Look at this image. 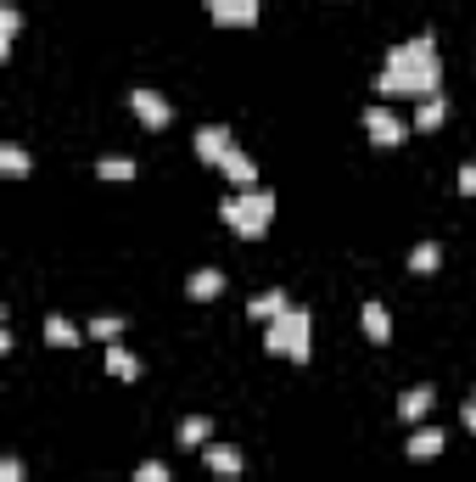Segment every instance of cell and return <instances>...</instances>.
<instances>
[{"label": "cell", "mask_w": 476, "mask_h": 482, "mask_svg": "<svg viewBox=\"0 0 476 482\" xmlns=\"http://www.w3.org/2000/svg\"><path fill=\"white\" fill-rule=\"evenodd\" d=\"M442 84V62H437V40L432 34H415L387 51V62H381L375 74V90L381 95H415V102H426V95H437Z\"/></svg>", "instance_id": "cell-1"}, {"label": "cell", "mask_w": 476, "mask_h": 482, "mask_svg": "<svg viewBox=\"0 0 476 482\" xmlns=\"http://www.w3.org/2000/svg\"><path fill=\"white\" fill-rule=\"evenodd\" d=\"M219 219H225L241 241H258L269 231V219H275V197L264 185H247V191H236V197L219 202Z\"/></svg>", "instance_id": "cell-2"}, {"label": "cell", "mask_w": 476, "mask_h": 482, "mask_svg": "<svg viewBox=\"0 0 476 482\" xmlns=\"http://www.w3.org/2000/svg\"><path fill=\"white\" fill-rule=\"evenodd\" d=\"M264 348L280 353V359H308V353H314V320H308V309L275 314L269 331H264Z\"/></svg>", "instance_id": "cell-3"}, {"label": "cell", "mask_w": 476, "mask_h": 482, "mask_svg": "<svg viewBox=\"0 0 476 482\" xmlns=\"http://www.w3.org/2000/svg\"><path fill=\"white\" fill-rule=\"evenodd\" d=\"M190 146H197V157H202V163L225 169V157L236 152V135L225 130V123H202V130H197V141H190Z\"/></svg>", "instance_id": "cell-4"}, {"label": "cell", "mask_w": 476, "mask_h": 482, "mask_svg": "<svg viewBox=\"0 0 476 482\" xmlns=\"http://www.w3.org/2000/svg\"><path fill=\"white\" fill-rule=\"evenodd\" d=\"M130 107H135V118L146 123V130H169V118H174V107H169L157 90H146V84L130 90Z\"/></svg>", "instance_id": "cell-5"}, {"label": "cell", "mask_w": 476, "mask_h": 482, "mask_svg": "<svg viewBox=\"0 0 476 482\" xmlns=\"http://www.w3.org/2000/svg\"><path fill=\"white\" fill-rule=\"evenodd\" d=\"M208 17L219 28H252L258 23V0H208Z\"/></svg>", "instance_id": "cell-6"}, {"label": "cell", "mask_w": 476, "mask_h": 482, "mask_svg": "<svg viewBox=\"0 0 476 482\" xmlns=\"http://www.w3.org/2000/svg\"><path fill=\"white\" fill-rule=\"evenodd\" d=\"M364 130H370L375 146H398L403 141V118L393 107H364Z\"/></svg>", "instance_id": "cell-7"}, {"label": "cell", "mask_w": 476, "mask_h": 482, "mask_svg": "<svg viewBox=\"0 0 476 482\" xmlns=\"http://www.w3.org/2000/svg\"><path fill=\"white\" fill-rule=\"evenodd\" d=\"M432 404H437V393H432L426 381H421V388H409V393L398 398V421H415V427H421L426 415H432Z\"/></svg>", "instance_id": "cell-8"}, {"label": "cell", "mask_w": 476, "mask_h": 482, "mask_svg": "<svg viewBox=\"0 0 476 482\" xmlns=\"http://www.w3.org/2000/svg\"><path fill=\"white\" fill-rule=\"evenodd\" d=\"M202 460H208L213 477H241V448H236V443H208Z\"/></svg>", "instance_id": "cell-9"}, {"label": "cell", "mask_w": 476, "mask_h": 482, "mask_svg": "<svg viewBox=\"0 0 476 482\" xmlns=\"http://www.w3.org/2000/svg\"><path fill=\"white\" fill-rule=\"evenodd\" d=\"M403 448H409V460H432V455H442V427H415Z\"/></svg>", "instance_id": "cell-10"}, {"label": "cell", "mask_w": 476, "mask_h": 482, "mask_svg": "<svg viewBox=\"0 0 476 482\" xmlns=\"http://www.w3.org/2000/svg\"><path fill=\"white\" fill-rule=\"evenodd\" d=\"M185 292L197 298V303H213L219 292H225V270H197V275L185 280Z\"/></svg>", "instance_id": "cell-11"}, {"label": "cell", "mask_w": 476, "mask_h": 482, "mask_svg": "<svg viewBox=\"0 0 476 482\" xmlns=\"http://www.w3.org/2000/svg\"><path fill=\"white\" fill-rule=\"evenodd\" d=\"M45 342H51V348H79L84 331L73 326V320H62V314H45Z\"/></svg>", "instance_id": "cell-12"}, {"label": "cell", "mask_w": 476, "mask_h": 482, "mask_svg": "<svg viewBox=\"0 0 476 482\" xmlns=\"http://www.w3.org/2000/svg\"><path fill=\"white\" fill-rule=\"evenodd\" d=\"M286 309H292V303H286V292H280V286H269V292H258V298L247 303V314H252V320H264V326H269L275 314H286Z\"/></svg>", "instance_id": "cell-13"}, {"label": "cell", "mask_w": 476, "mask_h": 482, "mask_svg": "<svg viewBox=\"0 0 476 482\" xmlns=\"http://www.w3.org/2000/svg\"><path fill=\"white\" fill-rule=\"evenodd\" d=\"M107 370L118 381H141V359H135L130 348H118V342H107Z\"/></svg>", "instance_id": "cell-14"}, {"label": "cell", "mask_w": 476, "mask_h": 482, "mask_svg": "<svg viewBox=\"0 0 476 482\" xmlns=\"http://www.w3.org/2000/svg\"><path fill=\"white\" fill-rule=\"evenodd\" d=\"M359 314H364V337H370V342H387V337H393V314L381 309V303H364Z\"/></svg>", "instance_id": "cell-15"}, {"label": "cell", "mask_w": 476, "mask_h": 482, "mask_svg": "<svg viewBox=\"0 0 476 482\" xmlns=\"http://www.w3.org/2000/svg\"><path fill=\"white\" fill-rule=\"evenodd\" d=\"M225 174H230V180H236L241 191H247V185H258V163H252V157H247L241 146H236V152L225 157Z\"/></svg>", "instance_id": "cell-16"}, {"label": "cell", "mask_w": 476, "mask_h": 482, "mask_svg": "<svg viewBox=\"0 0 476 482\" xmlns=\"http://www.w3.org/2000/svg\"><path fill=\"white\" fill-rule=\"evenodd\" d=\"M208 432H213L208 415H190V421H180V448H208Z\"/></svg>", "instance_id": "cell-17"}, {"label": "cell", "mask_w": 476, "mask_h": 482, "mask_svg": "<svg viewBox=\"0 0 476 482\" xmlns=\"http://www.w3.org/2000/svg\"><path fill=\"white\" fill-rule=\"evenodd\" d=\"M442 118H449V102H442V95H426V102L415 107V130H437Z\"/></svg>", "instance_id": "cell-18"}, {"label": "cell", "mask_w": 476, "mask_h": 482, "mask_svg": "<svg viewBox=\"0 0 476 482\" xmlns=\"http://www.w3.org/2000/svg\"><path fill=\"white\" fill-rule=\"evenodd\" d=\"M17 28H23V12H17V6H0V62L12 56V40H17Z\"/></svg>", "instance_id": "cell-19"}, {"label": "cell", "mask_w": 476, "mask_h": 482, "mask_svg": "<svg viewBox=\"0 0 476 482\" xmlns=\"http://www.w3.org/2000/svg\"><path fill=\"white\" fill-rule=\"evenodd\" d=\"M0 174H12V180H23V174H28V152H23L17 141L0 146Z\"/></svg>", "instance_id": "cell-20"}, {"label": "cell", "mask_w": 476, "mask_h": 482, "mask_svg": "<svg viewBox=\"0 0 476 482\" xmlns=\"http://www.w3.org/2000/svg\"><path fill=\"white\" fill-rule=\"evenodd\" d=\"M95 174H102V180H135V157H102Z\"/></svg>", "instance_id": "cell-21"}, {"label": "cell", "mask_w": 476, "mask_h": 482, "mask_svg": "<svg viewBox=\"0 0 476 482\" xmlns=\"http://www.w3.org/2000/svg\"><path fill=\"white\" fill-rule=\"evenodd\" d=\"M84 331H90L95 342H118V331H123V320H118V314H95V320H90Z\"/></svg>", "instance_id": "cell-22"}, {"label": "cell", "mask_w": 476, "mask_h": 482, "mask_svg": "<svg viewBox=\"0 0 476 482\" xmlns=\"http://www.w3.org/2000/svg\"><path fill=\"white\" fill-rule=\"evenodd\" d=\"M437 259H442L437 241H421L415 252H409V270H415V275H432V270H437Z\"/></svg>", "instance_id": "cell-23"}, {"label": "cell", "mask_w": 476, "mask_h": 482, "mask_svg": "<svg viewBox=\"0 0 476 482\" xmlns=\"http://www.w3.org/2000/svg\"><path fill=\"white\" fill-rule=\"evenodd\" d=\"M135 482H169V466L163 460H141L135 466Z\"/></svg>", "instance_id": "cell-24"}, {"label": "cell", "mask_w": 476, "mask_h": 482, "mask_svg": "<svg viewBox=\"0 0 476 482\" xmlns=\"http://www.w3.org/2000/svg\"><path fill=\"white\" fill-rule=\"evenodd\" d=\"M0 482H23V460H12V455L0 460Z\"/></svg>", "instance_id": "cell-25"}, {"label": "cell", "mask_w": 476, "mask_h": 482, "mask_svg": "<svg viewBox=\"0 0 476 482\" xmlns=\"http://www.w3.org/2000/svg\"><path fill=\"white\" fill-rule=\"evenodd\" d=\"M460 191H465V197H476V163H460Z\"/></svg>", "instance_id": "cell-26"}, {"label": "cell", "mask_w": 476, "mask_h": 482, "mask_svg": "<svg viewBox=\"0 0 476 482\" xmlns=\"http://www.w3.org/2000/svg\"><path fill=\"white\" fill-rule=\"evenodd\" d=\"M460 421H465V432H476V398H471L465 409H460Z\"/></svg>", "instance_id": "cell-27"}]
</instances>
